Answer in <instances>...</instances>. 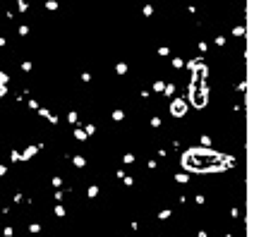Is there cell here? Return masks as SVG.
Listing matches in <instances>:
<instances>
[{"label": "cell", "instance_id": "cb8c5ba5", "mask_svg": "<svg viewBox=\"0 0 254 237\" xmlns=\"http://www.w3.org/2000/svg\"><path fill=\"white\" fill-rule=\"evenodd\" d=\"M50 182H53V187H55V189H60V187H63V180H60V177H53Z\"/></svg>", "mask_w": 254, "mask_h": 237}, {"label": "cell", "instance_id": "277c9868", "mask_svg": "<svg viewBox=\"0 0 254 237\" xmlns=\"http://www.w3.org/2000/svg\"><path fill=\"white\" fill-rule=\"evenodd\" d=\"M72 165H74V168H84V165H86V158H84V156H74V158H72Z\"/></svg>", "mask_w": 254, "mask_h": 237}, {"label": "cell", "instance_id": "2e32d148", "mask_svg": "<svg viewBox=\"0 0 254 237\" xmlns=\"http://www.w3.org/2000/svg\"><path fill=\"white\" fill-rule=\"evenodd\" d=\"M115 72H118V74H127V65L125 62H118V65H115Z\"/></svg>", "mask_w": 254, "mask_h": 237}, {"label": "cell", "instance_id": "b9f144b4", "mask_svg": "<svg viewBox=\"0 0 254 237\" xmlns=\"http://www.w3.org/2000/svg\"><path fill=\"white\" fill-rule=\"evenodd\" d=\"M2 46H7V41H5L2 36H0V48H2Z\"/></svg>", "mask_w": 254, "mask_h": 237}, {"label": "cell", "instance_id": "484cf974", "mask_svg": "<svg viewBox=\"0 0 254 237\" xmlns=\"http://www.w3.org/2000/svg\"><path fill=\"white\" fill-rule=\"evenodd\" d=\"M94 132H96V127H94V125H86V127H84V134H86V136H89V134H94Z\"/></svg>", "mask_w": 254, "mask_h": 237}, {"label": "cell", "instance_id": "f1b7e54d", "mask_svg": "<svg viewBox=\"0 0 254 237\" xmlns=\"http://www.w3.org/2000/svg\"><path fill=\"white\" fill-rule=\"evenodd\" d=\"M197 48H199V50H201V53H206V50H209V43H206V41H201V43H199V46H197Z\"/></svg>", "mask_w": 254, "mask_h": 237}, {"label": "cell", "instance_id": "d4e9b609", "mask_svg": "<svg viewBox=\"0 0 254 237\" xmlns=\"http://www.w3.org/2000/svg\"><path fill=\"white\" fill-rule=\"evenodd\" d=\"M158 55H170V48H168V46H161V48H158Z\"/></svg>", "mask_w": 254, "mask_h": 237}, {"label": "cell", "instance_id": "9a60e30c", "mask_svg": "<svg viewBox=\"0 0 254 237\" xmlns=\"http://www.w3.org/2000/svg\"><path fill=\"white\" fill-rule=\"evenodd\" d=\"M163 94H165V96H173V94H175V84H165Z\"/></svg>", "mask_w": 254, "mask_h": 237}, {"label": "cell", "instance_id": "e0dca14e", "mask_svg": "<svg viewBox=\"0 0 254 237\" xmlns=\"http://www.w3.org/2000/svg\"><path fill=\"white\" fill-rule=\"evenodd\" d=\"M173 67H175V69L185 67V60H182V58H173Z\"/></svg>", "mask_w": 254, "mask_h": 237}, {"label": "cell", "instance_id": "8d00e7d4", "mask_svg": "<svg viewBox=\"0 0 254 237\" xmlns=\"http://www.w3.org/2000/svg\"><path fill=\"white\" fill-rule=\"evenodd\" d=\"M12 201H15V203H22V201H24V197H22V194H15V199H12Z\"/></svg>", "mask_w": 254, "mask_h": 237}, {"label": "cell", "instance_id": "d590c367", "mask_svg": "<svg viewBox=\"0 0 254 237\" xmlns=\"http://www.w3.org/2000/svg\"><path fill=\"white\" fill-rule=\"evenodd\" d=\"M10 158H12L15 163H17V161H19V151H12V153H10Z\"/></svg>", "mask_w": 254, "mask_h": 237}, {"label": "cell", "instance_id": "ba28073f", "mask_svg": "<svg viewBox=\"0 0 254 237\" xmlns=\"http://www.w3.org/2000/svg\"><path fill=\"white\" fill-rule=\"evenodd\" d=\"M86 197H89V199H96V197H98V184H91V187L86 189Z\"/></svg>", "mask_w": 254, "mask_h": 237}, {"label": "cell", "instance_id": "52a82bcc", "mask_svg": "<svg viewBox=\"0 0 254 237\" xmlns=\"http://www.w3.org/2000/svg\"><path fill=\"white\" fill-rule=\"evenodd\" d=\"M170 216H173V211H170V208H163V211H158V216H156V218H158V220H168Z\"/></svg>", "mask_w": 254, "mask_h": 237}, {"label": "cell", "instance_id": "4fadbf2b", "mask_svg": "<svg viewBox=\"0 0 254 237\" xmlns=\"http://www.w3.org/2000/svg\"><path fill=\"white\" fill-rule=\"evenodd\" d=\"M29 232H31V235H38V232H41V223H31V225H29Z\"/></svg>", "mask_w": 254, "mask_h": 237}, {"label": "cell", "instance_id": "603a6c76", "mask_svg": "<svg viewBox=\"0 0 254 237\" xmlns=\"http://www.w3.org/2000/svg\"><path fill=\"white\" fill-rule=\"evenodd\" d=\"M233 36H245V27H235L233 29Z\"/></svg>", "mask_w": 254, "mask_h": 237}, {"label": "cell", "instance_id": "30bf717a", "mask_svg": "<svg viewBox=\"0 0 254 237\" xmlns=\"http://www.w3.org/2000/svg\"><path fill=\"white\" fill-rule=\"evenodd\" d=\"M175 182H180V184H187V182H190V177H187L185 172H177V175H175Z\"/></svg>", "mask_w": 254, "mask_h": 237}, {"label": "cell", "instance_id": "836d02e7", "mask_svg": "<svg viewBox=\"0 0 254 237\" xmlns=\"http://www.w3.org/2000/svg\"><path fill=\"white\" fill-rule=\"evenodd\" d=\"M216 46H225V36H216Z\"/></svg>", "mask_w": 254, "mask_h": 237}, {"label": "cell", "instance_id": "d6986e66", "mask_svg": "<svg viewBox=\"0 0 254 237\" xmlns=\"http://www.w3.org/2000/svg\"><path fill=\"white\" fill-rule=\"evenodd\" d=\"M213 141H211V136L209 134H201V146H211Z\"/></svg>", "mask_w": 254, "mask_h": 237}, {"label": "cell", "instance_id": "e575fe53", "mask_svg": "<svg viewBox=\"0 0 254 237\" xmlns=\"http://www.w3.org/2000/svg\"><path fill=\"white\" fill-rule=\"evenodd\" d=\"M48 122H50V125H58V115H53V113H50V117H48Z\"/></svg>", "mask_w": 254, "mask_h": 237}, {"label": "cell", "instance_id": "7c38bea8", "mask_svg": "<svg viewBox=\"0 0 254 237\" xmlns=\"http://www.w3.org/2000/svg\"><path fill=\"white\" fill-rule=\"evenodd\" d=\"M74 136H77L79 141H86V139H89V136L84 134V130H79V127H74Z\"/></svg>", "mask_w": 254, "mask_h": 237}, {"label": "cell", "instance_id": "9c48e42d", "mask_svg": "<svg viewBox=\"0 0 254 237\" xmlns=\"http://www.w3.org/2000/svg\"><path fill=\"white\" fill-rule=\"evenodd\" d=\"M60 5H58V0H46V10H50V12H55Z\"/></svg>", "mask_w": 254, "mask_h": 237}, {"label": "cell", "instance_id": "5b68a950", "mask_svg": "<svg viewBox=\"0 0 254 237\" xmlns=\"http://www.w3.org/2000/svg\"><path fill=\"white\" fill-rule=\"evenodd\" d=\"M122 163H127V165H132V163H137V156H134L132 151H127L125 156H122Z\"/></svg>", "mask_w": 254, "mask_h": 237}, {"label": "cell", "instance_id": "8fae6325", "mask_svg": "<svg viewBox=\"0 0 254 237\" xmlns=\"http://www.w3.org/2000/svg\"><path fill=\"white\" fill-rule=\"evenodd\" d=\"M151 89H154L156 94H161V91L165 89V82H154V84H151Z\"/></svg>", "mask_w": 254, "mask_h": 237}, {"label": "cell", "instance_id": "1f68e13d", "mask_svg": "<svg viewBox=\"0 0 254 237\" xmlns=\"http://www.w3.org/2000/svg\"><path fill=\"white\" fill-rule=\"evenodd\" d=\"M122 182H125L127 187H132V184H134V177H127V175H125V177H122Z\"/></svg>", "mask_w": 254, "mask_h": 237}, {"label": "cell", "instance_id": "74e56055", "mask_svg": "<svg viewBox=\"0 0 254 237\" xmlns=\"http://www.w3.org/2000/svg\"><path fill=\"white\" fill-rule=\"evenodd\" d=\"M194 201H197V203H199V206H201V203L206 201V199H204V197H201V194H197V197H194Z\"/></svg>", "mask_w": 254, "mask_h": 237}, {"label": "cell", "instance_id": "4dcf8cb0", "mask_svg": "<svg viewBox=\"0 0 254 237\" xmlns=\"http://www.w3.org/2000/svg\"><path fill=\"white\" fill-rule=\"evenodd\" d=\"M17 31H19V36H27V34H29V27H24V24H22Z\"/></svg>", "mask_w": 254, "mask_h": 237}, {"label": "cell", "instance_id": "6da1fadb", "mask_svg": "<svg viewBox=\"0 0 254 237\" xmlns=\"http://www.w3.org/2000/svg\"><path fill=\"white\" fill-rule=\"evenodd\" d=\"M187 113V103L182 101V98H175V101L170 103V115L173 117H182Z\"/></svg>", "mask_w": 254, "mask_h": 237}, {"label": "cell", "instance_id": "f35d334b", "mask_svg": "<svg viewBox=\"0 0 254 237\" xmlns=\"http://www.w3.org/2000/svg\"><path fill=\"white\" fill-rule=\"evenodd\" d=\"M2 96H7V86H2V84H0V98H2Z\"/></svg>", "mask_w": 254, "mask_h": 237}, {"label": "cell", "instance_id": "5bb4252c", "mask_svg": "<svg viewBox=\"0 0 254 237\" xmlns=\"http://www.w3.org/2000/svg\"><path fill=\"white\" fill-rule=\"evenodd\" d=\"M17 10H19V12H27V10H29V2H27V0H19V2H17Z\"/></svg>", "mask_w": 254, "mask_h": 237}, {"label": "cell", "instance_id": "83f0119b", "mask_svg": "<svg viewBox=\"0 0 254 237\" xmlns=\"http://www.w3.org/2000/svg\"><path fill=\"white\" fill-rule=\"evenodd\" d=\"M144 14L151 17V14H154V7H151V5H144Z\"/></svg>", "mask_w": 254, "mask_h": 237}, {"label": "cell", "instance_id": "f546056e", "mask_svg": "<svg viewBox=\"0 0 254 237\" xmlns=\"http://www.w3.org/2000/svg\"><path fill=\"white\" fill-rule=\"evenodd\" d=\"M82 82L89 84V82H91V74H89V72H82Z\"/></svg>", "mask_w": 254, "mask_h": 237}, {"label": "cell", "instance_id": "ab89813d", "mask_svg": "<svg viewBox=\"0 0 254 237\" xmlns=\"http://www.w3.org/2000/svg\"><path fill=\"white\" fill-rule=\"evenodd\" d=\"M2 175H7V168H5V165H0V177H2Z\"/></svg>", "mask_w": 254, "mask_h": 237}, {"label": "cell", "instance_id": "7a4b0ae2", "mask_svg": "<svg viewBox=\"0 0 254 237\" xmlns=\"http://www.w3.org/2000/svg\"><path fill=\"white\" fill-rule=\"evenodd\" d=\"M36 151H38V144H34V146H27V151L24 153H19V161H29L36 156Z\"/></svg>", "mask_w": 254, "mask_h": 237}, {"label": "cell", "instance_id": "7402d4cb", "mask_svg": "<svg viewBox=\"0 0 254 237\" xmlns=\"http://www.w3.org/2000/svg\"><path fill=\"white\" fill-rule=\"evenodd\" d=\"M55 216H58V218H65V208L60 206V203L55 206Z\"/></svg>", "mask_w": 254, "mask_h": 237}, {"label": "cell", "instance_id": "4316f807", "mask_svg": "<svg viewBox=\"0 0 254 237\" xmlns=\"http://www.w3.org/2000/svg\"><path fill=\"white\" fill-rule=\"evenodd\" d=\"M2 235H5V237H12V235H15V230L7 225V228H2Z\"/></svg>", "mask_w": 254, "mask_h": 237}, {"label": "cell", "instance_id": "d6a6232c", "mask_svg": "<svg viewBox=\"0 0 254 237\" xmlns=\"http://www.w3.org/2000/svg\"><path fill=\"white\" fill-rule=\"evenodd\" d=\"M31 67H34V65L29 62V60H27V62H22V69H24V72H31Z\"/></svg>", "mask_w": 254, "mask_h": 237}, {"label": "cell", "instance_id": "3957f363", "mask_svg": "<svg viewBox=\"0 0 254 237\" xmlns=\"http://www.w3.org/2000/svg\"><path fill=\"white\" fill-rule=\"evenodd\" d=\"M110 117H113L115 122H120V120H125V110H120V108H115V110L110 113Z\"/></svg>", "mask_w": 254, "mask_h": 237}, {"label": "cell", "instance_id": "ffe728a7", "mask_svg": "<svg viewBox=\"0 0 254 237\" xmlns=\"http://www.w3.org/2000/svg\"><path fill=\"white\" fill-rule=\"evenodd\" d=\"M161 122H163V120H161L158 115H156V117H151V122H149V125H151V127L156 130V127H161Z\"/></svg>", "mask_w": 254, "mask_h": 237}, {"label": "cell", "instance_id": "60d3db41", "mask_svg": "<svg viewBox=\"0 0 254 237\" xmlns=\"http://www.w3.org/2000/svg\"><path fill=\"white\" fill-rule=\"evenodd\" d=\"M197 237H209V235H206V230H199V232H197Z\"/></svg>", "mask_w": 254, "mask_h": 237}, {"label": "cell", "instance_id": "8992f818", "mask_svg": "<svg viewBox=\"0 0 254 237\" xmlns=\"http://www.w3.org/2000/svg\"><path fill=\"white\" fill-rule=\"evenodd\" d=\"M77 120H79V113H77V110H70V113H67V122H70V125H77Z\"/></svg>", "mask_w": 254, "mask_h": 237}, {"label": "cell", "instance_id": "ac0fdd59", "mask_svg": "<svg viewBox=\"0 0 254 237\" xmlns=\"http://www.w3.org/2000/svg\"><path fill=\"white\" fill-rule=\"evenodd\" d=\"M7 82H10V74H7V72H0V84L7 86Z\"/></svg>", "mask_w": 254, "mask_h": 237}, {"label": "cell", "instance_id": "44dd1931", "mask_svg": "<svg viewBox=\"0 0 254 237\" xmlns=\"http://www.w3.org/2000/svg\"><path fill=\"white\" fill-rule=\"evenodd\" d=\"M38 115H41V117H46V120H48V117H50V110H48V108H38Z\"/></svg>", "mask_w": 254, "mask_h": 237}]
</instances>
